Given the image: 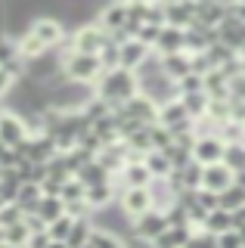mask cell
Instances as JSON below:
<instances>
[{"label": "cell", "instance_id": "obj_1", "mask_svg": "<svg viewBox=\"0 0 245 248\" xmlns=\"http://www.w3.org/2000/svg\"><path fill=\"white\" fill-rule=\"evenodd\" d=\"M96 96L109 99V106H121L127 103L131 96H137L140 93V81H137V72H131V68H109V72H103V78L96 81Z\"/></svg>", "mask_w": 245, "mask_h": 248}, {"label": "cell", "instance_id": "obj_2", "mask_svg": "<svg viewBox=\"0 0 245 248\" xmlns=\"http://www.w3.org/2000/svg\"><path fill=\"white\" fill-rule=\"evenodd\" d=\"M62 72L65 78H72V81L78 84H90V87H96V81L103 78V62H99L96 53H62Z\"/></svg>", "mask_w": 245, "mask_h": 248}, {"label": "cell", "instance_id": "obj_3", "mask_svg": "<svg viewBox=\"0 0 245 248\" xmlns=\"http://www.w3.org/2000/svg\"><path fill=\"white\" fill-rule=\"evenodd\" d=\"M168 227H171V223H168L165 211H158V208H149V211H143L140 217H134V220H131L134 239H140V242H146V245H149L155 236H162Z\"/></svg>", "mask_w": 245, "mask_h": 248}, {"label": "cell", "instance_id": "obj_4", "mask_svg": "<svg viewBox=\"0 0 245 248\" xmlns=\"http://www.w3.org/2000/svg\"><path fill=\"white\" fill-rule=\"evenodd\" d=\"M118 205H121V211L134 220V217H140L143 211L155 208V202H152L149 186H127V189L118 192Z\"/></svg>", "mask_w": 245, "mask_h": 248}, {"label": "cell", "instance_id": "obj_5", "mask_svg": "<svg viewBox=\"0 0 245 248\" xmlns=\"http://www.w3.org/2000/svg\"><path fill=\"white\" fill-rule=\"evenodd\" d=\"M224 137L217 134V130H211V134H202L196 137V146H193V158L199 165H217V161H224Z\"/></svg>", "mask_w": 245, "mask_h": 248}, {"label": "cell", "instance_id": "obj_6", "mask_svg": "<svg viewBox=\"0 0 245 248\" xmlns=\"http://www.w3.org/2000/svg\"><path fill=\"white\" fill-rule=\"evenodd\" d=\"M106 41H109V31H106L103 25H84L78 28L72 34V50H78V53H96L99 56V50L106 46Z\"/></svg>", "mask_w": 245, "mask_h": 248}, {"label": "cell", "instance_id": "obj_7", "mask_svg": "<svg viewBox=\"0 0 245 248\" xmlns=\"http://www.w3.org/2000/svg\"><path fill=\"white\" fill-rule=\"evenodd\" d=\"M31 137V130H28V121L25 115L19 112H0V140H3L6 146H19L22 140Z\"/></svg>", "mask_w": 245, "mask_h": 248}, {"label": "cell", "instance_id": "obj_8", "mask_svg": "<svg viewBox=\"0 0 245 248\" xmlns=\"http://www.w3.org/2000/svg\"><path fill=\"white\" fill-rule=\"evenodd\" d=\"M28 31H31V34H34L44 46H47V50L59 46V44H62V37H65L62 22H59V19H50V16H47V19H34L31 25H28Z\"/></svg>", "mask_w": 245, "mask_h": 248}, {"label": "cell", "instance_id": "obj_9", "mask_svg": "<svg viewBox=\"0 0 245 248\" xmlns=\"http://www.w3.org/2000/svg\"><path fill=\"white\" fill-rule=\"evenodd\" d=\"M193 19H196V0H174V3H165V25L189 28Z\"/></svg>", "mask_w": 245, "mask_h": 248}, {"label": "cell", "instance_id": "obj_10", "mask_svg": "<svg viewBox=\"0 0 245 248\" xmlns=\"http://www.w3.org/2000/svg\"><path fill=\"white\" fill-rule=\"evenodd\" d=\"M115 180L121 183V189H127V186H149L155 177H152V170L146 168V161L140 158V161H127V165L118 170Z\"/></svg>", "mask_w": 245, "mask_h": 248}, {"label": "cell", "instance_id": "obj_11", "mask_svg": "<svg viewBox=\"0 0 245 248\" xmlns=\"http://www.w3.org/2000/svg\"><path fill=\"white\" fill-rule=\"evenodd\" d=\"M217 34H220V41L230 44L236 53L245 46V22L239 19V16H233V13H227V19L217 25Z\"/></svg>", "mask_w": 245, "mask_h": 248}, {"label": "cell", "instance_id": "obj_12", "mask_svg": "<svg viewBox=\"0 0 245 248\" xmlns=\"http://www.w3.org/2000/svg\"><path fill=\"white\" fill-rule=\"evenodd\" d=\"M233 180H236V174L224 165V161H217V165H205V174H202V186H205V189L224 192Z\"/></svg>", "mask_w": 245, "mask_h": 248}, {"label": "cell", "instance_id": "obj_13", "mask_svg": "<svg viewBox=\"0 0 245 248\" xmlns=\"http://www.w3.org/2000/svg\"><path fill=\"white\" fill-rule=\"evenodd\" d=\"M152 53V46H146L143 41H137V37H131V41L121 44V68H131V72H137V68L146 62V56Z\"/></svg>", "mask_w": 245, "mask_h": 248}, {"label": "cell", "instance_id": "obj_14", "mask_svg": "<svg viewBox=\"0 0 245 248\" xmlns=\"http://www.w3.org/2000/svg\"><path fill=\"white\" fill-rule=\"evenodd\" d=\"M196 232V227H189V223H183V227H168L162 236H155L149 242V248H183L189 242V236Z\"/></svg>", "mask_w": 245, "mask_h": 248}, {"label": "cell", "instance_id": "obj_15", "mask_svg": "<svg viewBox=\"0 0 245 248\" xmlns=\"http://www.w3.org/2000/svg\"><path fill=\"white\" fill-rule=\"evenodd\" d=\"M124 22H127V0H112V3H106L103 13H99V25L109 31V34L118 31V28H124Z\"/></svg>", "mask_w": 245, "mask_h": 248}, {"label": "cell", "instance_id": "obj_16", "mask_svg": "<svg viewBox=\"0 0 245 248\" xmlns=\"http://www.w3.org/2000/svg\"><path fill=\"white\" fill-rule=\"evenodd\" d=\"M75 177H78L84 186H96V183H112V180H115V174H112V170L106 168L99 158H90V161H87V165H84Z\"/></svg>", "mask_w": 245, "mask_h": 248}, {"label": "cell", "instance_id": "obj_17", "mask_svg": "<svg viewBox=\"0 0 245 248\" xmlns=\"http://www.w3.org/2000/svg\"><path fill=\"white\" fill-rule=\"evenodd\" d=\"M84 202H87L93 211H103V208H109L112 202H115V180H112V183L87 186V192H84Z\"/></svg>", "mask_w": 245, "mask_h": 248}, {"label": "cell", "instance_id": "obj_18", "mask_svg": "<svg viewBox=\"0 0 245 248\" xmlns=\"http://www.w3.org/2000/svg\"><path fill=\"white\" fill-rule=\"evenodd\" d=\"M162 72L171 78V81H177V78L189 75L193 68H189V53L180 50V53H165L162 56Z\"/></svg>", "mask_w": 245, "mask_h": 248}, {"label": "cell", "instance_id": "obj_19", "mask_svg": "<svg viewBox=\"0 0 245 248\" xmlns=\"http://www.w3.org/2000/svg\"><path fill=\"white\" fill-rule=\"evenodd\" d=\"M152 50L158 53V56H165V53H180L183 50V28H174V25H165L162 34H158V41Z\"/></svg>", "mask_w": 245, "mask_h": 248}, {"label": "cell", "instance_id": "obj_20", "mask_svg": "<svg viewBox=\"0 0 245 248\" xmlns=\"http://www.w3.org/2000/svg\"><path fill=\"white\" fill-rule=\"evenodd\" d=\"M189 118V112H186V106H183V99H168V103L158 106V124H165V127H174V124H180V121H186Z\"/></svg>", "mask_w": 245, "mask_h": 248}, {"label": "cell", "instance_id": "obj_21", "mask_svg": "<svg viewBox=\"0 0 245 248\" xmlns=\"http://www.w3.org/2000/svg\"><path fill=\"white\" fill-rule=\"evenodd\" d=\"M202 230L214 232V236H220V232L233 230V211H227V208H214V211H208V217H205V227H202Z\"/></svg>", "mask_w": 245, "mask_h": 248}, {"label": "cell", "instance_id": "obj_22", "mask_svg": "<svg viewBox=\"0 0 245 248\" xmlns=\"http://www.w3.org/2000/svg\"><path fill=\"white\" fill-rule=\"evenodd\" d=\"M37 214L44 217V223H53L56 217H62V214H65V202H62V196H41Z\"/></svg>", "mask_w": 245, "mask_h": 248}, {"label": "cell", "instance_id": "obj_23", "mask_svg": "<svg viewBox=\"0 0 245 248\" xmlns=\"http://www.w3.org/2000/svg\"><path fill=\"white\" fill-rule=\"evenodd\" d=\"M224 165H227L230 170H233V174L245 170V140L227 143V149H224Z\"/></svg>", "mask_w": 245, "mask_h": 248}, {"label": "cell", "instance_id": "obj_24", "mask_svg": "<svg viewBox=\"0 0 245 248\" xmlns=\"http://www.w3.org/2000/svg\"><path fill=\"white\" fill-rule=\"evenodd\" d=\"M183 106H186V112H189V118H205V112H208V103H211V96L205 90H199V93H183Z\"/></svg>", "mask_w": 245, "mask_h": 248}, {"label": "cell", "instance_id": "obj_25", "mask_svg": "<svg viewBox=\"0 0 245 248\" xmlns=\"http://www.w3.org/2000/svg\"><path fill=\"white\" fill-rule=\"evenodd\" d=\"M143 161H146V168L152 170V177H168L174 170V165L168 161V155L162 149H149L146 155H143Z\"/></svg>", "mask_w": 245, "mask_h": 248}, {"label": "cell", "instance_id": "obj_26", "mask_svg": "<svg viewBox=\"0 0 245 248\" xmlns=\"http://www.w3.org/2000/svg\"><path fill=\"white\" fill-rule=\"evenodd\" d=\"M90 232H93V220H90V217H78L72 232H68V239H65L68 248H81L84 242H90Z\"/></svg>", "mask_w": 245, "mask_h": 248}, {"label": "cell", "instance_id": "obj_27", "mask_svg": "<svg viewBox=\"0 0 245 248\" xmlns=\"http://www.w3.org/2000/svg\"><path fill=\"white\" fill-rule=\"evenodd\" d=\"M220 196V208H227V211H239V208L245 205V186H239V183H230L224 192H217Z\"/></svg>", "mask_w": 245, "mask_h": 248}, {"label": "cell", "instance_id": "obj_28", "mask_svg": "<svg viewBox=\"0 0 245 248\" xmlns=\"http://www.w3.org/2000/svg\"><path fill=\"white\" fill-rule=\"evenodd\" d=\"M28 236H31V230L25 227V220H16V223H10V227H3V242H10L16 248H25Z\"/></svg>", "mask_w": 245, "mask_h": 248}, {"label": "cell", "instance_id": "obj_29", "mask_svg": "<svg viewBox=\"0 0 245 248\" xmlns=\"http://www.w3.org/2000/svg\"><path fill=\"white\" fill-rule=\"evenodd\" d=\"M72 227H75V217L62 214V217H56L53 223H47V232H50V239H53V242H65V239H68V232H72Z\"/></svg>", "mask_w": 245, "mask_h": 248}, {"label": "cell", "instance_id": "obj_30", "mask_svg": "<svg viewBox=\"0 0 245 248\" xmlns=\"http://www.w3.org/2000/svg\"><path fill=\"white\" fill-rule=\"evenodd\" d=\"M90 245H93V248H127L115 232L99 230V227H93V232H90Z\"/></svg>", "mask_w": 245, "mask_h": 248}, {"label": "cell", "instance_id": "obj_31", "mask_svg": "<svg viewBox=\"0 0 245 248\" xmlns=\"http://www.w3.org/2000/svg\"><path fill=\"white\" fill-rule=\"evenodd\" d=\"M174 87H177V96H183V93H199V90H205V78L196 75V72H189V75L177 78Z\"/></svg>", "mask_w": 245, "mask_h": 248}, {"label": "cell", "instance_id": "obj_32", "mask_svg": "<svg viewBox=\"0 0 245 248\" xmlns=\"http://www.w3.org/2000/svg\"><path fill=\"white\" fill-rule=\"evenodd\" d=\"M84 192H87V186H84L78 177H68L62 183V202H81Z\"/></svg>", "mask_w": 245, "mask_h": 248}, {"label": "cell", "instance_id": "obj_33", "mask_svg": "<svg viewBox=\"0 0 245 248\" xmlns=\"http://www.w3.org/2000/svg\"><path fill=\"white\" fill-rule=\"evenodd\" d=\"M183 248H217V236H214V232H208V230H196Z\"/></svg>", "mask_w": 245, "mask_h": 248}, {"label": "cell", "instance_id": "obj_34", "mask_svg": "<svg viewBox=\"0 0 245 248\" xmlns=\"http://www.w3.org/2000/svg\"><path fill=\"white\" fill-rule=\"evenodd\" d=\"M196 202L205 208V211L220 208V196H217V192H211V189H205V186H199V189H196Z\"/></svg>", "mask_w": 245, "mask_h": 248}, {"label": "cell", "instance_id": "obj_35", "mask_svg": "<svg viewBox=\"0 0 245 248\" xmlns=\"http://www.w3.org/2000/svg\"><path fill=\"white\" fill-rule=\"evenodd\" d=\"M217 248H242V236H239V230H227V232H220L217 236Z\"/></svg>", "mask_w": 245, "mask_h": 248}, {"label": "cell", "instance_id": "obj_36", "mask_svg": "<svg viewBox=\"0 0 245 248\" xmlns=\"http://www.w3.org/2000/svg\"><path fill=\"white\" fill-rule=\"evenodd\" d=\"M162 28H165V25H143V28H140V34H137V41H143L146 46H155L158 34H162Z\"/></svg>", "mask_w": 245, "mask_h": 248}, {"label": "cell", "instance_id": "obj_37", "mask_svg": "<svg viewBox=\"0 0 245 248\" xmlns=\"http://www.w3.org/2000/svg\"><path fill=\"white\" fill-rule=\"evenodd\" d=\"M50 242H53V239H50V232H47V230H41V232H31V236H28L25 248H47Z\"/></svg>", "mask_w": 245, "mask_h": 248}, {"label": "cell", "instance_id": "obj_38", "mask_svg": "<svg viewBox=\"0 0 245 248\" xmlns=\"http://www.w3.org/2000/svg\"><path fill=\"white\" fill-rule=\"evenodd\" d=\"M44 196H62V180H56V177H47V180L41 183Z\"/></svg>", "mask_w": 245, "mask_h": 248}, {"label": "cell", "instance_id": "obj_39", "mask_svg": "<svg viewBox=\"0 0 245 248\" xmlns=\"http://www.w3.org/2000/svg\"><path fill=\"white\" fill-rule=\"evenodd\" d=\"M13 84H16V78L6 72V68H0V96H3L6 90H13Z\"/></svg>", "mask_w": 245, "mask_h": 248}, {"label": "cell", "instance_id": "obj_40", "mask_svg": "<svg viewBox=\"0 0 245 248\" xmlns=\"http://www.w3.org/2000/svg\"><path fill=\"white\" fill-rule=\"evenodd\" d=\"M230 13H233V16H239V19L245 22V3H230Z\"/></svg>", "mask_w": 245, "mask_h": 248}, {"label": "cell", "instance_id": "obj_41", "mask_svg": "<svg viewBox=\"0 0 245 248\" xmlns=\"http://www.w3.org/2000/svg\"><path fill=\"white\" fill-rule=\"evenodd\" d=\"M236 183H239V186H245V170H239V174H236Z\"/></svg>", "mask_w": 245, "mask_h": 248}, {"label": "cell", "instance_id": "obj_42", "mask_svg": "<svg viewBox=\"0 0 245 248\" xmlns=\"http://www.w3.org/2000/svg\"><path fill=\"white\" fill-rule=\"evenodd\" d=\"M47 248H68V242H50Z\"/></svg>", "mask_w": 245, "mask_h": 248}, {"label": "cell", "instance_id": "obj_43", "mask_svg": "<svg viewBox=\"0 0 245 248\" xmlns=\"http://www.w3.org/2000/svg\"><path fill=\"white\" fill-rule=\"evenodd\" d=\"M236 230H239V236H242V245H245V223H242V227H236Z\"/></svg>", "mask_w": 245, "mask_h": 248}, {"label": "cell", "instance_id": "obj_44", "mask_svg": "<svg viewBox=\"0 0 245 248\" xmlns=\"http://www.w3.org/2000/svg\"><path fill=\"white\" fill-rule=\"evenodd\" d=\"M127 3H152V0H127Z\"/></svg>", "mask_w": 245, "mask_h": 248}, {"label": "cell", "instance_id": "obj_45", "mask_svg": "<svg viewBox=\"0 0 245 248\" xmlns=\"http://www.w3.org/2000/svg\"><path fill=\"white\" fill-rule=\"evenodd\" d=\"M81 248H93V245H90V242H84V245H81Z\"/></svg>", "mask_w": 245, "mask_h": 248}, {"label": "cell", "instance_id": "obj_46", "mask_svg": "<svg viewBox=\"0 0 245 248\" xmlns=\"http://www.w3.org/2000/svg\"><path fill=\"white\" fill-rule=\"evenodd\" d=\"M3 205H6V202H3V199H0V208H3Z\"/></svg>", "mask_w": 245, "mask_h": 248}, {"label": "cell", "instance_id": "obj_47", "mask_svg": "<svg viewBox=\"0 0 245 248\" xmlns=\"http://www.w3.org/2000/svg\"><path fill=\"white\" fill-rule=\"evenodd\" d=\"M165 3H174V0H165Z\"/></svg>", "mask_w": 245, "mask_h": 248}]
</instances>
